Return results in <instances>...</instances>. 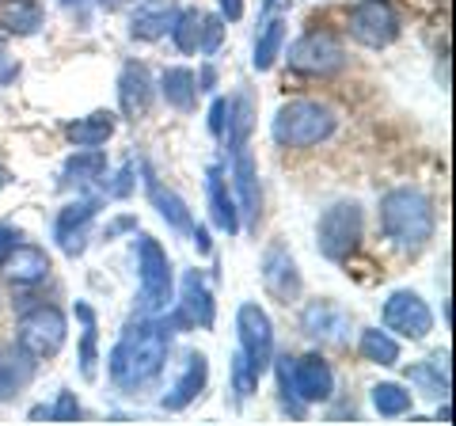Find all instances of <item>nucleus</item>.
<instances>
[{"label":"nucleus","mask_w":456,"mask_h":426,"mask_svg":"<svg viewBox=\"0 0 456 426\" xmlns=\"http://www.w3.org/2000/svg\"><path fill=\"white\" fill-rule=\"evenodd\" d=\"M107 362H110L114 389L137 392V389L152 385V381L164 373V362H167V328L164 324H152V320L130 324L118 343L110 347Z\"/></svg>","instance_id":"nucleus-1"},{"label":"nucleus","mask_w":456,"mask_h":426,"mask_svg":"<svg viewBox=\"0 0 456 426\" xmlns=\"http://www.w3.org/2000/svg\"><path fill=\"white\" fill-rule=\"evenodd\" d=\"M437 213L419 187H395L380 198V233L403 251H419L434 240Z\"/></svg>","instance_id":"nucleus-2"},{"label":"nucleus","mask_w":456,"mask_h":426,"mask_svg":"<svg viewBox=\"0 0 456 426\" xmlns=\"http://www.w3.org/2000/svg\"><path fill=\"white\" fill-rule=\"evenodd\" d=\"M278 385L281 407L293 419H305L312 404H327L335 396V369L323 354H305V358H278Z\"/></svg>","instance_id":"nucleus-3"},{"label":"nucleus","mask_w":456,"mask_h":426,"mask_svg":"<svg viewBox=\"0 0 456 426\" xmlns=\"http://www.w3.org/2000/svg\"><path fill=\"white\" fill-rule=\"evenodd\" d=\"M335 130H338V115L327 103H316V99H289V103L278 107L274 122H270V134H274L281 149L323 145Z\"/></svg>","instance_id":"nucleus-4"},{"label":"nucleus","mask_w":456,"mask_h":426,"mask_svg":"<svg viewBox=\"0 0 456 426\" xmlns=\"http://www.w3.org/2000/svg\"><path fill=\"white\" fill-rule=\"evenodd\" d=\"M362 236H365V213L358 202H335L331 209H323L316 225V248L331 263H346L358 251Z\"/></svg>","instance_id":"nucleus-5"},{"label":"nucleus","mask_w":456,"mask_h":426,"mask_svg":"<svg viewBox=\"0 0 456 426\" xmlns=\"http://www.w3.org/2000/svg\"><path fill=\"white\" fill-rule=\"evenodd\" d=\"M65 335H69V320L57 305H35L16 324V347L31 354L35 362L53 358L65 347Z\"/></svg>","instance_id":"nucleus-6"},{"label":"nucleus","mask_w":456,"mask_h":426,"mask_svg":"<svg viewBox=\"0 0 456 426\" xmlns=\"http://www.w3.org/2000/svg\"><path fill=\"white\" fill-rule=\"evenodd\" d=\"M137 278H141V308L145 312H160L171 305V259L160 248V240L141 233L137 236Z\"/></svg>","instance_id":"nucleus-7"},{"label":"nucleus","mask_w":456,"mask_h":426,"mask_svg":"<svg viewBox=\"0 0 456 426\" xmlns=\"http://www.w3.org/2000/svg\"><path fill=\"white\" fill-rule=\"evenodd\" d=\"M236 335H240V354L251 365L255 377H263L274 365V324H270L266 308L244 301L236 308Z\"/></svg>","instance_id":"nucleus-8"},{"label":"nucleus","mask_w":456,"mask_h":426,"mask_svg":"<svg viewBox=\"0 0 456 426\" xmlns=\"http://www.w3.org/2000/svg\"><path fill=\"white\" fill-rule=\"evenodd\" d=\"M289 69L305 77H335L346 65V50L331 31H308L289 46Z\"/></svg>","instance_id":"nucleus-9"},{"label":"nucleus","mask_w":456,"mask_h":426,"mask_svg":"<svg viewBox=\"0 0 456 426\" xmlns=\"http://www.w3.org/2000/svg\"><path fill=\"white\" fill-rule=\"evenodd\" d=\"M350 38L365 50H384L399 38V12L392 0H358L350 12Z\"/></svg>","instance_id":"nucleus-10"},{"label":"nucleus","mask_w":456,"mask_h":426,"mask_svg":"<svg viewBox=\"0 0 456 426\" xmlns=\"http://www.w3.org/2000/svg\"><path fill=\"white\" fill-rule=\"evenodd\" d=\"M384 328L395 332L399 339H426L434 332V312L415 290H395L380 308Z\"/></svg>","instance_id":"nucleus-11"},{"label":"nucleus","mask_w":456,"mask_h":426,"mask_svg":"<svg viewBox=\"0 0 456 426\" xmlns=\"http://www.w3.org/2000/svg\"><path fill=\"white\" fill-rule=\"evenodd\" d=\"M53 271L46 248L38 244H12L4 255H0V278L8 282V286H38V282H46Z\"/></svg>","instance_id":"nucleus-12"},{"label":"nucleus","mask_w":456,"mask_h":426,"mask_svg":"<svg viewBox=\"0 0 456 426\" xmlns=\"http://www.w3.org/2000/svg\"><path fill=\"white\" fill-rule=\"evenodd\" d=\"M95 213H99V198H80V202H69L61 213H57V221H53V244L77 259V255L84 251V236H88Z\"/></svg>","instance_id":"nucleus-13"},{"label":"nucleus","mask_w":456,"mask_h":426,"mask_svg":"<svg viewBox=\"0 0 456 426\" xmlns=\"http://www.w3.org/2000/svg\"><path fill=\"white\" fill-rule=\"evenodd\" d=\"M263 286L270 290V297H278L285 305L301 297V274H297L293 255L281 244L266 248V255H263Z\"/></svg>","instance_id":"nucleus-14"},{"label":"nucleus","mask_w":456,"mask_h":426,"mask_svg":"<svg viewBox=\"0 0 456 426\" xmlns=\"http://www.w3.org/2000/svg\"><path fill=\"white\" fill-rule=\"evenodd\" d=\"M236 160H232V187H236V198H240V213L248 217V229L259 225V206H263V194H259V172H255V156L248 145L232 149Z\"/></svg>","instance_id":"nucleus-15"},{"label":"nucleus","mask_w":456,"mask_h":426,"mask_svg":"<svg viewBox=\"0 0 456 426\" xmlns=\"http://www.w3.org/2000/svg\"><path fill=\"white\" fill-rule=\"evenodd\" d=\"M206 385H209V358H206L202 350H191L187 354V365H183V373L175 381V389L164 396L160 407L164 411H187L198 400V396H202Z\"/></svg>","instance_id":"nucleus-16"},{"label":"nucleus","mask_w":456,"mask_h":426,"mask_svg":"<svg viewBox=\"0 0 456 426\" xmlns=\"http://www.w3.org/2000/svg\"><path fill=\"white\" fill-rule=\"evenodd\" d=\"M118 107L126 119H141L152 107V77L141 61H126L118 73Z\"/></svg>","instance_id":"nucleus-17"},{"label":"nucleus","mask_w":456,"mask_h":426,"mask_svg":"<svg viewBox=\"0 0 456 426\" xmlns=\"http://www.w3.org/2000/svg\"><path fill=\"white\" fill-rule=\"evenodd\" d=\"M206 194H209L213 225H217L224 236H236L240 233V206H236V198L228 194V179L217 164L206 168Z\"/></svg>","instance_id":"nucleus-18"},{"label":"nucleus","mask_w":456,"mask_h":426,"mask_svg":"<svg viewBox=\"0 0 456 426\" xmlns=\"http://www.w3.org/2000/svg\"><path fill=\"white\" fill-rule=\"evenodd\" d=\"M179 308L187 312V320L194 328H213L217 324V305H213V290L209 282L198 274V271H187L183 274V301Z\"/></svg>","instance_id":"nucleus-19"},{"label":"nucleus","mask_w":456,"mask_h":426,"mask_svg":"<svg viewBox=\"0 0 456 426\" xmlns=\"http://www.w3.org/2000/svg\"><path fill=\"white\" fill-rule=\"evenodd\" d=\"M171 20H175V4L171 0H141L137 12L130 16V35L137 42H156L171 31Z\"/></svg>","instance_id":"nucleus-20"},{"label":"nucleus","mask_w":456,"mask_h":426,"mask_svg":"<svg viewBox=\"0 0 456 426\" xmlns=\"http://www.w3.org/2000/svg\"><path fill=\"white\" fill-rule=\"evenodd\" d=\"M145 187H149V198H152V206H156V213L167 221V229H175V233H191L194 229V217H191V206L183 202V198L171 191V187H164V183H156V176L145 168Z\"/></svg>","instance_id":"nucleus-21"},{"label":"nucleus","mask_w":456,"mask_h":426,"mask_svg":"<svg viewBox=\"0 0 456 426\" xmlns=\"http://www.w3.org/2000/svg\"><path fill=\"white\" fill-rule=\"evenodd\" d=\"M114 126H118V119H114L110 111H92V115L65 126V141L77 149H99L114 137Z\"/></svg>","instance_id":"nucleus-22"},{"label":"nucleus","mask_w":456,"mask_h":426,"mask_svg":"<svg viewBox=\"0 0 456 426\" xmlns=\"http://www.w3.org/2000/svg\"><path fill=\"white\" fill-rule=\"evenodd\" d=\"M35 377V358L20 347H0V400H12Z\"/></svg>","instance_id":"nucleus-23"},{"label":"nucleus","mask_w":456,"mask_h":426,"mask_svg":"<svg viewBox=\"0 0 456 426\" xmlns=\"http://www.w3.org/2000/svg\"><path fill=\"white\" fill-rule=\"evenodd\" d=\"M42 20H46V12H42L38 0H4V4H0V27L16 38L38 35Z\"/></svg>","instance_id":"nucleus-24"},{"label":"nucleus","mask_w":456,"mask_h":426,"mask_svg":"<svg viewBox=\"0 0 456 426\" xmlns=\"http://www.w3.org/2000/svg\"><path fill=\"white\" fill-rule=\"evenodd\" d=\"M160 92H164V99H167V107L183 111V115H191V111L198 107V80H194L191 69H183V65L164 69Z\"/></svg>","instance_id":"nucleus-25"},{"label":"nucleus","mask_w":456,"mask_h":426,"mask_svg":"<svg viewBox=\"0 0 456 426\" xmlns=\"http://www.w3.org/2000/svg\"><path fill=\"white\" fill-rule=\"evenodd\" d=\"M301 328L316 339H342V332H346V312L335 308L331 301L308 305L305 316H301Z\"/></svg>","instance_id":"nucleus-26"},{"label":"nucleus","mask_w":456,"mask_h":426,"mask_svg":"<svg viewBox=\"0 0 456 426\" xmlns=\"http://www.w3.org/2000/svg\"><path fill=\"white\" fill-rule=\"evenodd\" d=\"M73 312H77V320L84 324V332H80V377H84V381H95V362H99L95 308H92V305H84V301H77Z\"/></svg>","instance_id":"nucleus-27"},{"label":"nucleus","mask_w":456,"mask_h":426,"mask_svg":"<svg viewBox=\"0 0 456 426\" xmlns=\"http://www.w3.org/2000/svg\"><path fill=\"white\" fill-rule=\"evenodd\" d=\"M281 46H285V20H266L259 27V38H255V58L251 65L266 73V69H274V61L281 58Z\"/></svg>","instance_id":"nucleus-28"},{"label":"nucleus","mask_w":456,"mask_h":426,"mask_svg":"<svg viewBox=\"0 0 456 426\" xmlns=\"http://www.w3.org/2000/svg\"><path fill=\"white\" fill-rule=\"evenodd\" d=\"M358 354H362L365 362L384 365V369L399 365V343H395L388 332H380V328H365V332H362V339H358Z\"/></svg>","instance_id":"nucleus-29"},{"label":"nucleus","mask_w":456,"mask_h":426,"mask_svg":"<svg viewBox=\"0 0 456 426\" xmlns=\"http://www.w3.org/2000/svg\"><path fill=\"white\" fill-rule=\"evenodd\" d=\"M373 411L380 419H403L411 415V404H415V396H411L403 385H395V381H384V385H373Z\"/></svg>","instance_id":"nucleus-30"},{"label":"nucleus","mask_w":456,"mask_h":426,"mask_svg":"<svg viewBox=\"0 0 456 426\" xmlns=\"http://www.w3.org/2000/svg\"><path fill=\"white\" fill-rule=\"evenodd\" d=\"M103 176H107V156L99 149H77L61 168L65 183H92V179H103Z\"/></svg>","instance_id":"nucleus-31"},{"label":"nucleus","mask_w":456,"mask_h":426,"mask_svg":"<svg viewBox=\"0 0 456 426\" xmlns=\"http://www.w3.org/2000/svg\"><path fill=\"white\" fill-rule=\"evenodd\" d=\"M171 42H175L179 53H198V35H202V12L198 8H183L171 20Z\"/></svg>","instance_id":"nucleus-32"},{"label":"nucleus","mask_w":456,"mask_h":426,"mask_svg":"<svg viewBox=\"0 0 456 426\" xmlns=\"http://www.w3.org/2000/svg\"><path fill=\"white\" fill-rule=\"evenodd\" d=\"M35 419H50V422H77L80 419V400H77V392H57V400L50 407H35L31 411Z\"/></svg>","instance_id":"nucleus-33"},{"label":"nucleus","mask_w":456,"mask_h":426,"mask_svg":"<svg viewBox=\"0 0 456 426\" xmlns=\"http://www.w3.org/2000/svg\"><path fill=\"white\" fill-rule=\"evenodd\" d=\"M224 42V20L221 16H202V35H198V50L206 53V58H213V53L221 50Z\"/></svg>","instance_id":"nucleus-34"},{"label":"nucleus","mask_w":456,"mask_h":426,"mask_svg":"<svg viewBox=\"0 0 456 426\" xmlns=\"http://www.w3.org/2000/svg\"><path fill=\"white\" fill-rule=\"evenodd\" d=\"M232 385H236V396L244 400V396H251L255 392V385H259V377L251 373V365L244 362V354H232Z\"/></svg>","instance_id":"nucleus-35"},{"label":"nucleus","mask_w":456,"mask_h":426,"mask_svg":"<svg viewBox=\"0 0 456 426\" xmlns=\"http://www.w3.org/2000/svg\"><path fill=\"white\" fill-rule=\"evenodd\" d=\"M224 122H228V99H213V107H209V134L213 137H224Z\"/></svg>","instance_id":"nucleus-36"},{"label":"nucleus","mask_w":456,"mask_h":426,"mask_svg":"<svg viewBox=\"0 0 456 426\" xmlns=\"http://www.w3.org/2000/svg\"><path fill=\"white\" fill-rule=\"evenodd\" d=\"M244 16V0H221V20H240Z\"/></svg>","instance_id":"nucleus-37"},{"label":"nucleus","mask_w":456,"mask_h":426,"mask_svg":"<svg viewBox=\"0 0 456 426\" xmlns=\"http://www.w3.org/2000/svg\"><path fill=\"white\" fill-rule=\"evenodd\" d=\"M194 80H198V92H213V84H217V69L202 65V73H198Z\"/></svg>","instance_id":"nucleus-38"},{"label":"nucleus","mask_w":456,"mask_h":426,"mask_svg":"<svg viewBox=\"0 0 456 426\" xmlns=\"http://www.w3.org/2000/svg\"><path fill=\"white\" fill-rule=\"evenodd\" d=\"M191 236H194V248H198V255H209V251H213V248H209V233H206V225H194Z\"/></svg>","instance_id":"nucleus-39"},{"label":"nucleus","mask_w":456,"mask_h":426,"mask_svg":"<svg viewBox=\"0 0 456 426\" xmlns=\"http://www.w3.org/2000/svg\"><path fill=\"white\" fill-rule=\"evenodd\" d=\"M12 244H20V229H12V225H0V255H4Z\"/></svg>","instance_id":"nucleus-40"},{"label":"nucleus","mask_w":456,"mask_h":426,"mask_svg":"<svg viewBox=\"0 0 456 426\" xmlns=\"http://www.w3.org/2000/svg\"><path fill=\"white\" fill-rule=\"evenodd\" d=\"M126 229H137V221H134V217H118V221H114L110 229H107V240H110L114 233H126Z\"/></svg>","instance_id":"nucleus-41"},{"label":"nucleus","mask_w":456,"mask_h":426,"mask_svg":"<svg viewBox=\"0 0 456 426\" xmlns=\"http://www.w3.org/2000/svg\"><path fill=\"white\" fill-rule=\"evenodd\" d=\"M8 65V50H4V42H0V69Z\"/></svg>","instance_id":"nucleus-42"},{"label":"nucleus","mask_w":456,"mask_h":426,"mask_svg":"<svg viewBox=\"0 0 456 426\" xmlns=\"http://www.w3.org/2000/svg\"><path fill=\"white\" fill-rule=\"evenodd\" d=\"M8 187V172H4V168H0V191H4Z\"/></svg>","instance_id":"nucleus-43"},{"label":"nucleus","mask_w":456,"mask_h":426,"mask_svg":"<svg viewBox=\"0 0 456 426\" xmlns=\"http://www.w3.org/2000/svg\"><path fill=\"white\" fill-rule=\"evenodd\" d=\"M61 4H69V8H73V4H80V0H61Z\"/></svg>","instance_id":"nucleus-44"}]
</instances>
